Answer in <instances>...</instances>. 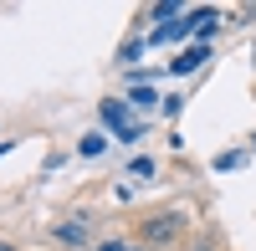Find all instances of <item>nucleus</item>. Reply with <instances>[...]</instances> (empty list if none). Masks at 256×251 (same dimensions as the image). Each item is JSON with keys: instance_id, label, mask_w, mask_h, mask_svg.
<instances>
[{"instance_id": "obj_5", "label": "nucleus", "mask_w": 256, "mask_h": 251, "mask_svg": "<svg viewBox=\"0 0 256 251\" xmlns=\"http://www.w3.org/2000/svg\"><path fill=\"white\" fill-rule=\"evenodd\" d=\"M102 149H108V138H102V134H82V144H77V154H82V159H98Z\"/></svg>"}, {"instance_id": "obj_4", "label": "nucleus", "mask_w": 256, "mask_h": 251, "mask_svg": "<svg viewBox=\"0 0 256 251\" xmlns=\"http://www.w3.org/2000/svg\"><path fill=\"white\" fill-rule=\"evenodd\" d=\"M200 62H210V46H190V52H180L174 62H169V72H174V77H190Z\"/></svg>"}, {"instance_id": "obj_6", "label": "nucleus", "mask_w": 256, "mask_h": 251, "mask_svg": "<svg viewBox=\"0 0 256 251\" xmlns=\"http://www.w3.org/2000/svg\"><path fill=\"white\" fill-rule=\"evenodd\" d=\"M128 170H134V180H148V174H154V159H134Z\"/></svg>"}, {"instance_id": "obj_3", "label": "nucleus", "mask_w": 256, "mask_h": 251, "mask_svg": "<svg viewBox=\"0 0 256 251\" xmlns=\"http://www.w3.org/2000/svg\"><path fill=\"white\" fill-rule=\"evenodd\" d=\"M52 236H56L62 246H88V241H92V226H82V220H62Z\"/></svg>"}, {"instance_id": "obj_9", "label": "nucleus", "mask_w": 256, "mask_h": 251, "mask_svg": "<svg viewBox=\"0 0 256 251\" xmlns=\"http://www.w3.org/2000/svg\"><path fill=\"white\" fill-rule=\"evenodd\" d=\"M0 251H10V246H6V241H0Z\"/></svg>"}, {"instance_id": "obj_7", "label": "nucleus", "mask_w": 256, "mask_h": 251, "mask_svg": "<svg viewBox=\"0 0 256 251\" xmlns=\"http://www.w3.org/2000/svg\"><path fill=\"white\" fill-rule=\"evenodd\" d=\"M128 98H134V102H144V108H154V102H159V98L148 92V88H134V92H128Z\"/></svg>"}, {"instance_id": "obj_2", "label": "nucleus", "mask_w": 256, "mask_h": 251, "mask_svg": "<svg viewBox=\"0 0 256 251\" xmlns=\"http://www.w3.org/2000/svg\"><path fill=\"white\" fill-rule=\"evenodd\" d=\"M180 231H184V220H180L174 210H159V216L144 220V241H148V246H169V241H180Z\"/></svg>"}, {"instance_id": "obj_1", "label": "nucleus", "mask_w": 256, "mask_h": 251, "mask_svg": "<svg viewBox=\"0 0 256 251\" xmlns=\"http://www.w3.org/2000/svg\"><path fill=\"white\" fill-rule=\"evenodd\" d=\"M98 108H102V123H108V128H113V134H118L123 144H134V138H144V123H134V118H128L118 98H102Z\"/></svg>"}, {"instance_id": "obj_8", "label": "nucleus", "mask_w": 256, "mask_h": 251, "mask_svg": "<svg viewBox=\"0 0 256 251\" xmlns=\"http://www.w3.org/2000/svg\"><path fill=\"white\" fill-rule=\"evenodd\" d=\"M98 251H138V246H134V241H102Z\"/></svg>"}]
</instances>
